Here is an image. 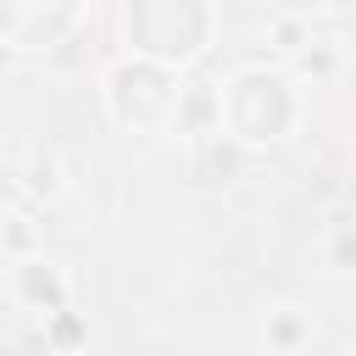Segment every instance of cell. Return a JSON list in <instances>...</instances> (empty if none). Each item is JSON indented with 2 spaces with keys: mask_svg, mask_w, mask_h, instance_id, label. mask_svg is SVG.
<instances>
[{
  "mask_svg": "<svg viewBox=\"0 0 356 356\" xmlns=\"http://www.w3.org/2000/svg\"><path fill=\"white\" fill-rule=\"evenodd\" d=\"M211 89H217V139L250 156L289 145L312 106V89L289 67H273V61H239Z\"/></svg>",
  "mask_w": 356,
  "mask_h": 356,
  "instance_id": "6da1fadb",
  "label": "cell"
},
{
  "mask_svg": "<svg viewBox=\"0 0 356 356\" xmlns=\"http://www.w3.org/2000/svg\"><path fill=\"white\" fill-rule=\"evenodd\" d=\"M217 0H122L117 28H122V56L189 72L211 44H217Z\"/></svg>",
  "mask_w": 356,
  "mask_h": 356,
  "instance_id": "7a4b0ae2",
  "label": "cell"
},
{
  "mask_svg": "<svg viewBox=\"0 0 356 356\" xmlns=\"http://www.w3.org/2000/svg\"><path fill=\"white\" fill-rule=\"evenodd\" d=\"M95 89H100V111H106L111 128L161 139L172 128V111H178V95H184V72L139 61V56H111L100 67Z\"/></svg>",
  "mask_w": 356,
  "mask_h": 356,
  "instance_id": "3957f363",
  "label": "cell"
},
{
  "mask_svg": "<svg viewBox=\"0 0 356 356\" xmlns=\"http://www.w3.org/2000/svg\"><path fill=\"white\" fill-rule=\"evenodd\" d=\"M89 17V0H0V56H50Z\"/></svg>",
  "mask_w": 356,
  "mask_h": 356,
  "instance_id": "277c9868",
  "label": "cell"
},
{
  "mask_svg": "<svg viewBox=\"0 0 356 356\" xmlns=\"http://www.w3.org/2000/svg\"><path fill=\"white\" fill-rule=\"evenodd\" d=\"M6 295L22 306V312H33L39 323L44 317H56V312H67L72 306V278H67V267L56 261V256H22V261H11V273H6Z\"/></svg>",
  "mask_w": 356,
  "mask_h": 356,
  "instance_id": "5b68a950",
  "label": "cell"
},
{
  "mask_svg": "<svg viewBox=\"0 0 356 356\" xmlns=\"http://www.w3.org/2000/svg\"><path fill=\"white\" fill-rule=\"evenodd\" d=\"M317 339V317L306 306H267L261 317V356H306Z\"/></svg>",
  "mask_w": 356,
  "mask_h": 356,
  "instance_id": "8992f818",
  "label": "cell"
},
{
  "mask_svg": "<svg viewBox=\"0 0 356 356\" xmlns=\"http://www.w3.org/2000/svg\"><path fill=\"white\" fill-rule=\"evenodd\" d=\"M289 72L312 89V83H328V78H339L345 72V33L334 28V33H312L300 50H295V61H289Z\"/></svg>",
  "mask_w": 356,
  "mask_h": 356,
  "instance_id": "52a82bcc",
  "label": "cell"
},
{
  "mask_svg": "<svg viewBox=\"0 0 356 356\" xmlns=\"http://www.w3.org/2000/svg\"><path fill=\"white\" fill-rule=\"evenodd\" d=\"M312 33H317L312 17H300V11H278V17L267 22V33H261V39H267V61H273V67H289L295 50H300Z\"/></svg>",
  "mask_w": 356,
  "mask_h": 356,
  "instance_id": "ba28073f",
  "label": "cell"
},
{
  "mask_svg": "<svg viewBox=\"0 0 356 356\" xmlns=\"http://www.w3.org/2000/svg\"><path fill=\"white\" fill-rule=\"evenodd\" d=\"M61 189H67L61 150H28V161H22V195L28 200H56Z\"/></svg>",
  "mask_w": 356,
  "mask_h": 356,
  "instance_id": "9c48e42d",
  "label": "cell"
},
{
  "mask_svg": "<svg viewBox=\"0 0 356 356\" xmlns=\"http://www.w3.org/2000/svg\"><path fill=\"white\" fill-rule=\"evenodd\" d=\"M39 250H44V234H39L33 211H6L0 217V256L22 261V256H39Z\"/></svg>",
  "mask_w": 356,
  "mask_h": 356,
  "instance_id": "30bf717a",
  "label": "cell"
},
{
  "mask_svg": "<svg viewBox=\"0 0 356 356\" xmlns=\"http://www.w3.org/2000/svg\"><path fill=\"white\" fill-rule=\"evenodd\" d=\"M44 339L61 350V356H78L83 345H89V323L67 306V312H56V317H44Z\"/></svg>",
  "mask_w": 356,
  "mask_h": 356,
  "instance_id": "8fae6325",
  "label": "cell"
},
{
  "mask_svg": "<svg viewBox=\"0 0 356 356\" xmlns=\"http://www.w3.org/2000/svg\"><path fill=\"white\" fill-rule=\"evenodd\" d=\"M350 11H356V0H312V22L323 17V22H334L339 33H345V22H350Z\"/></svg>",
  "mask_w": 356,
  "mask_h": 356,
  "instance_id": "7c38bea8",
  "label": "cell"
},
{
  "mask_svg": "<svg viewBox=\"0 0 356 356\" xmlns=\"http://www.w3.org/2000/svg\"><path fill=\"white\" fill-rule=\"evenodd\" d=\"M328 250H334V273H345V267H350V239H345V222L334 228V239H328Z\"/></svg>",
  "mask_w": 356,
  "mask_h": 356,
  "instance_id": "4fadbf2b",
  "label": "cell"
},
{
  "mask_svg": "<svg viewBox=\"0 0 356 356\" xmlns=\"http://www.w3.org/2000/svg\"><path fill=\"white\" fill-rule=\"evenodd\" d=\"M339 356H350V350H339Z\"/></svg>",
  "mask_w": 356,
  "mask_h": 356,
  "instance_id": "5bb4252c",
  "label": "cell"
}]
</instances>
